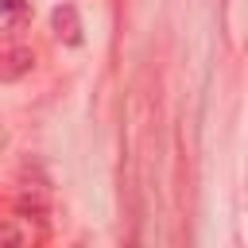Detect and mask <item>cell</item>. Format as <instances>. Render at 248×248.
Wrapping results in <instances>:
<instances>
[{
  "instance_id": "obj_1",
  "label": "cell",
  "mask_w": 248,
  "mask_h": 248,
  "mask_svg": "<svg viewBox=\"0 0 248 248\" xmlns=\"http://www.w3.org/2000/svg\"><path fill=\"white\" fill-rule=\"evenodd\" d=\"M50 27H54V35L66 46H81V19H78V8L74 4H58L50 12Z\"/></svg>"
},
{
  "instance_id": "obj_2",
  "label": "cell",
  "mask_w": 248,
  "mask_h": 248,
  "mask_svg": "<svg viewBox=\"0 0 248 248\" xmlns=\"http://www.w3.org/2000/svg\"><path fill=\"white\" fill-rule=\"evenodd\" d=\"M31 70H35V50H31V46H8L4 66H0V78H4V81H16V78H23V74H31Z\"/></svg>"
},
{
  "instance_id": "obj_3",
  "label": "cell",
  "mask_w": 248,
  "mask_h": 248,
  "mask_svg": "<svg viewBox=\"0 0 248 248\" xmlns=\"http://www.w3.org/2000/svg\"><path fill=\"white\" fill-rule=\"evenodd\" d=\"M0 8H4V27L8 31H19L31 19V4L27 0H0Z\"/></svg>"
}]
</instances>
